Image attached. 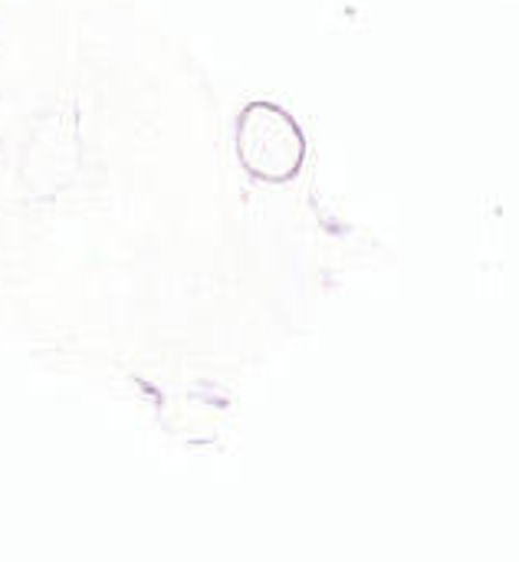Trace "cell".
Wrapping results in <instances>:
<instances>
[{"mask_svg": "<svg viewBox=\"0 0 519 562\" xmlns=\"http://www.w3.org/2000/svg\"><path fill=\"white\" fill-rule=\"evenodd\" d=\"M240 155L247 168L267 181L293 178L303 165L306 142L296 122L277 105H253L240 122Z\"/></svg>", "mask_w": 519, "mask_h": 562, "instance_id": "cell-1", "label": "cell"}]
</instances>
